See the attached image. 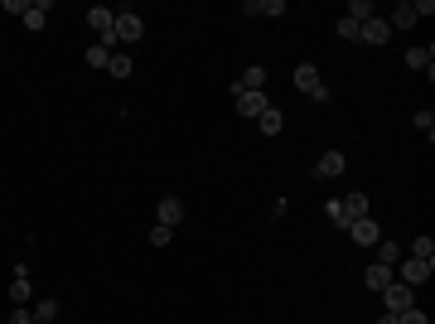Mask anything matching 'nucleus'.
I'll use <instances>...</instances> for the list:
<instances>
[{
  "mask_svg": "<svg viewBox=\"0 0 435 324\" xmlns=\"http://www.w3.org/2000/svg\"><path fill=\"white\" fill-rule=\"evenodd\" d=\"M295 87H300V92H310V102H329V87H324V78H320L315 63H300V68H295Z\"/></svg>",
  "mask_w": 435,
  "mask_h": 324,
  "instance_id": "f257e3e1",
  "label": "nucleus"
},
{
  "mask_svg": "<svg viewBox=\"0 0 435 324\" xmlns=\"http://www.w3.org/2000/svg\"><path fill=\"white\" fill-rule=\"evenodd\" d=\"M397 267H402V286H411V291H416V286H426V281H431L435 262H421V257H407V262H397Z\"/></svg>",
  "mask_w": 435,
  "mask_h": 324,
  "instance_id": "f03ea898",
  "label": "nucleus"
},
{
  "mask_svg": "<svg viewBox=\"0 0 435 324\" xmlns=\"http://www.w3.org/2000/svg\"><path fill=\"white\" fill-rule=\"evenodd\" d=\"M140 34H145L140 15H131V5H121V10H116V39H121V44H136Z\"/></svg>",
  "mask_w": 435,
  "mask_h": 324,
  "instance_id": "7ed1b4c3",
  "label": "nucleus"
},
{
  "mask_svg": "<svg viewBox=\"0 0 435 324\" xmlns=\"http://www.w3.org/2000/svg\"><path fill=\"white\" fill-rule=\"evenodd\" d=\"M232 92H237V116H247V121H256L261 111L271 107V102H266V92H242L237 82H232Z\"/></svg>",
  "mask_w": 435,
  "mask_h": 324,
  "instance_id": "20e7f679",
  "label": "nucleus"
},
{
  "mask_svg": "<svg viewBox=\"0 0 435 324\" xmlns=\"http://www.w3.org/2000/svg\"><path fill=\"white\" fill-rule=\"evenodd\" d=\"M382 296H387V315H402V310H411V305H416V291H411V286H402V281H392Z\"/></svg>",
  "mask_w": 435,
  "mask_h": 324,
  "instance_id": "39448f33",
  "label": "nucleus"
},
{
  "mask_svg": "<svg viewBox=\"0 0 435 324\" xmlns=\"http://www.w3.org/2000/svg\"><path fill=\"white\" fill-rule=\"evenodd\" d=\"M349 238H354L358 247H378L382 242V228L373 223V218H358V223H349Z\"/></svg>",
  "mask_w": 435,
  "mask_h": 324,
  "instance_id": "423d86ee",
  "label": "nucleus"
},
{
  "mask_svg": "<svg viewBox=\"0 0 435 324\" xmlns=\"http://www.w3.org/2000/svg\"><path fill=\"white\" fill-rule=\"evenodd\" d=\"M358 39H363V44H387V39H392V25H387L382 15H373V20L358 25Z\"/></svg>",
  "mask_w": 435,
  "mask_h": 324,
  "instance_id": "0eeeda50",
  "label": "nucleus"
},
{
  "mask_svg": "<svg viewBox=\"0 0 435 324\" xmlns=\"http://www.w3.org/2000/svg\"><path fill=\"white\" fill-rule=\"evenodd\" d=\"M344 150H324V155H320V164H315V174H320V179H339V174H344Z\"/></svg>",
  "mask_w": 435,
  "mask_h": 324,
  "instance_id": "6e6552de",
  "label": "nucleus"
},
{
  "mask_svg": "<svg viewBox=\"0 0 435 324\" xmlns=\"http://www.w3.org/2000/svg\"><path fill=\"white\" fill-rule=\"evenodd\" d=\"M155 218H160V228H179V223H184V203H179V199L169 194V199H160Z\"/></svg>",
  "mask_w": 435,
  "mask_h": 324,
  "instance_id": "1a4fd4ad",
  "label": "nucleus"
},
{
  "mask_svg": "<svg viewBox=\"0 0 435 324\" xmlns=\"http://www.w3.org/2000/svg\"><path fill=\"white\" fill-rule=\"evenodd\" d=\"M339 203H344L349 223H358V218H373V203H368V194H349V199H339Z\"/></svg>",
  "mask_w": 435,
  "mask_h": 324,
  "instance_id": "9d476101",
  "label": "nucleus"
},
{
  "mask_svg": "<svg viewBox=\"0 0 435 324\" xmlns=\"http://www.w3.org/2000/svg\"><path fill=\"white\" fill-rule=\"evenodd\" d=\"M363 286H368V291H387V286H392V267L373 262V267L363 271Z\"/></svg>",
  "mask_w": 435,
  "mask_h": 324,
  "instance_id": "9b49d317",
  "label": "nucleus"
},
{
  "mask_svg": "<svg viewBox=\"0 0 435 324\" xmlns=\"http://www.w3.org/2000/svg\"><path fill=\"white\" fill-rule=\"evenodd\" d=\"M29 296H34V286H29V271L15 267V286H10V300L15 305H29Z\"/></svg>",
  "mask_w": 435,
  "mask_h": 324,
  "instance_id": "f8f14e48",
  "label": "nucleus"
},
{
  "mask_svg": "<svg viewBox=\"0 0 435 324\" xmlns=\"http://www.w3.org/2000/svg\"><path fill=\"white\" fill-rule=\"evenodd\" d=\"M281 126H286V116H281L276 107H266L261 116H256V131L261 135H281Z\"/></svg>",
  "mask_w": 435,
  "mask_h": 324,
  "instance_id": "ddd939ff",
  "label": "nucleus"
},
{
  "mask_svg": "<svg viewBox=\"0 0 435 324\" xmlns=\"http://www.w3.org/2000/svg\"><path fill=\"white\" fill-rule=\"evenodd\" d=\"M237 87H242V92H261V87H266V68H256V63H252V68L242 73V82H237Z\"/></svg>",
  "mask_w": 435,
  "mask_h": 324,
  "instance_id": "4468645a",
  "label": "nucleus"
},
{
  "mask_svg": "<svg viewBox=\"0 0 435 324\" xmlns=\"http://www.w3.org/2000/svg\"><path fill=\"white\" fill-rule=\"evenodd\" d=\"M387 25H392V29H411V25H416V10H411V0H402V5L392 10V20H387Z\"/></svg>",
  "mask_w": 435,
  "mask_h": 324,
  "instance_id": "2eb2a0df",
  "label": "nucleus"
},
{
  "mask_svg": "<svg viewBox=\"0 0 435 324\" xmlns=\"http://www.w3.org/2000/svg\"><path fill=\"white\" fill-rule=\"evenodd\" d=\"M407 68H416V73L426 68V73H431V68H435V49H411V54H407Z\"/></svg>",
  "mask_w": 435,
  "mask_h": 324,
  "instance_id": "dca6fc26",
  "label": "nucleus"
},
{
  "mask_svg": "<svg viewBox=\"0 0 435 324\" xmlns=\"http://www.w3.org/2000/svg\"><path fill=\"white\" fill-rule=\"evenodd\" d=\"M44 20H49V0H34V5L25 10V25L29 29H44Z\"/></svg>",
  "mask_w": 435,
  "mask_h": 324,
  "instance_id": "f3484780",
  "label": "nucleus"
},
{
  "mask_svg": "<svg viewBox=\"0 0 435 324\" xmlns=\"http://www.w3.org/2000/svg\"><path fill=\"white\" fill-rule=\"evenodd\" d=\"M107 73H111V78H131V73H136V63H131V54H111Z\"/></svg>",
  "mask_w": 435,
  "mask_h": 324,
  "instance_id": "a211bd4d",
  "label": "nucleus"
},
{
  "mask_svg": "<svg viewBox=\"0 0 435 324\" xmlns=\"http://www.w3.org/2000/svg\"><path fill=\"white\" fill-rule=\"evenodd\" d=\"M34 320L54 324V320H58V300H54V296H44V300H39V305H34Z\"/></svg>",
  "mask_w": 435,
  "mask_h": 324,
  "instance_id": "6ab92c4d",
  "label": "nucleus"
},
{
  "mask_svg": "<svg viewBox=\"0 0 435 324\" xmlns=\"http://www.w3.org/2000/svg\"><path fill=\"white\" fill-rule=\"evenodd\" d=\"M411 257H421V262H435V238H426V233H421V238L411 242Z\"/></svg>",
  "mask_w": 435,
  "mask_h": 324,
  "instance_id": "aec40b11",
  "label": "nucleus"
},
{
  "mask_svg": "<svg viewBox=\"0 0 435 324\" xmlns=\"http://www.w3.org/2000/svg\"><path fill=\"white\" fill-rule=\"evenodd\" d=\"M373 15H378V10H373V0H349V20L363 25V20H373Z\"/></svg>",
  "mask_w": 435,
  "mask_h": 324,
  "instance_id": "412c9836",
  "label": "nucleus"
},
{
  "mask_svg": "<svg viewBox=\"0 0 435 324\" xmlns=\"http://www.w3.org/2000/svg\"><path fill=\"white\" fill-rule=\"evenodd\" d=\"M378 262L382 267H397V262H402V247L397 242H378Z\"/></svg>",
  "mask_w": 435,
  "mask_h": 324,
  "instance_id": "4be33fe9",
  "label": "nucleus"
},
{
  "mask_svg": "<svg viewBox=\"0 0 435 324\" xmlns=\"http://www.w3.org/2000/svg\"><path fill=\"white\" fill-rule=\"evenodd\" d=\"M324 213H329V223H334V228H349V213H344V203H339V199H329Z\"/></svg>",
  "mask_w": 435,
  "mask_h": 324,
  "instance_id": "5701e85b",
  "label": "nucleus"
},
{
  "mask_svg": "<svg viewBox=\"0 0 435 324\" xmlns=\"http://www.w3.org/2000/svg\"><path fill=\"white\" fill-rule=\"evenodd\" d=\"M87 63H92V68H107V63H111V49H107V44H92V49H87Z\"/></svg>",
  "mask_w": 435,
  "mask_h": 324,
  "instance_id": "b1692460",
  "label": "nucleus"
},
{
  "mask_svg": "<svg viewBox=\"0 0 435 324\" xmlns=\"http://www.w3.org/2000/svg\"><path fill=\"white\" fill-rule=\"evenodd\" d=\"M150 242H155V247H169V242H174V228H160V223H155V228H150Z\"/></svg>",
  "mask_w": 435,
  "mask_h": 324,
  "instance_id": "393cba45",
  "label": "nucleus"
},
{
  "mask_svg": "<svg viewBox=\"0 0 435 324\" xmlns=\"http://www.w3.org/2000/svg\"><path fill=\"white\" fill-rule=\"evenodd\" d=\"M397 324H431V320H426V310H416V305H411V310L397 315Z\"/></svg>",
  "mask_w": 435,
  "mask_h": 324,
  "instance_id": "a878e982",
  "label": "nucleus"
},
{
  "mask_svg": "<svg viewBox=\"0 0 435 324\" xmlns=\"http://www.w3.org/2000/svg\"><path fill=\"white\" fill-rule=\"evenodd\" d=\"M416 131H426V135L435 131V111H431V107H426V111H416Z\"/></svg>",
  "mask_w": 435,
  "mask_h": 324,
  "instance_id": "bb28decb",
  "label": "nucleus"
},
{
  "mask_svg": "<svg viewBox=\"0 0 435 324\" xmlns=\"http://www.w3.org/2000/svg\"><path fill=\"white\" fill-rule=\"evenodd\" d=\"M10 324H34V310H29V305H15V310H10Z\"/></svg>",
  "mask_w": 435,
  "mask_h": 324,
  "instance_id": "cd10ccee",
  "label": "nucleus"
},
{
  "mask_svg": "<svg viewBox=\"0 0 435 324\" xmlns=\"http://www.w3.org/2000/svg\"><path fill=\"white\" fill-rule=\"evenodd\" d=\"M339 34H344V39L354 44V39H358V20H349V15H344V20H339Z\"/></svg>",
  "mask_w": 435,
  "mask_h": 324,
  "instance_id": "c85d7f7f",
  "label": "nucleus"
},
{
  "mask_svg": "<svg viewBox=\"0 0 435 324\" xmlns=\"http://www.w3.org/2000/svg\"><path fill=\"white\" fill-rule=\"evenodd\" d=\"M261 15H271V20H276V15H286V0H261Z\"/></svg>",
  "mask_w": 435,
  "mask_h": 324,
  "instance_id": "c756f323",
  "label": "nucleus"
},
{
  "mask_svg": "<svg viewBox=\"0 0 435 324\" xmlns=\"http://www.w3.org/2000/svg\"><path fill=\"white\" fill-rule=\"evenodd\" d=\"M411 10H416V20H421V15H435V0H411Z\"/></svg>",
  "mask_w": 435,
  "mask_h": 324,
  "instance_id": "7c9ffc66",
  "label": "nucleus"
},
{
  "mask_svg": "<svg viewBox=\"0 0 435 324\" xmlns=\"http://www.w3.org/2000/svg\"><path fill=\"white\" fill-rule=\"evenodd\" d=\"M378 324H397V315H382V320Z\"/></svg>",
  "mask_w": 435,
  "mask_h": 324,
  "instance_id": "2f4dec72",
  "label": "nucleus"
},
{
  "mask_svg": "<svg viewBox=\"0 0 435 324\" xmlns=\"http://www.w3.org/2000/svg\"><path fill=\"white\" fill-rule=\"evenodd\" d=\"M34 324H44V320H34Z\"/></svg>",
  "mask_w": 435,
  "mask_h": 324,
  "instance_id": "473e14b6",
  "label": "nucleus"
}]
</instances>
